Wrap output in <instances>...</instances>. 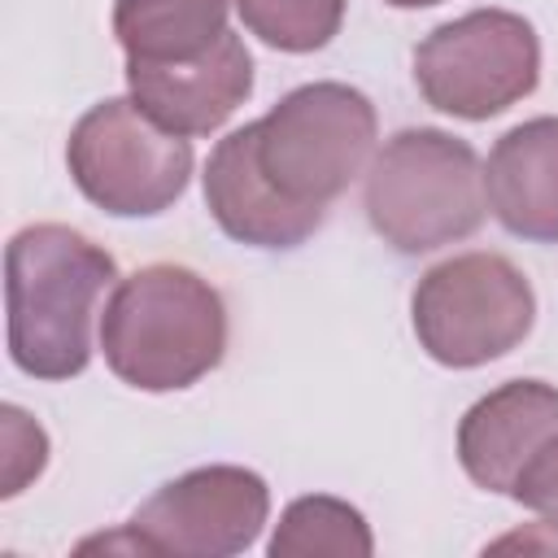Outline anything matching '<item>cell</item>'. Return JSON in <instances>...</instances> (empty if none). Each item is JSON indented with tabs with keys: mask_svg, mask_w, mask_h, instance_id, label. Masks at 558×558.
Returning a JSON list of instances; mask_svg holds the SVG:
<instances>
[{
	"mask_svg": "<svg viewBox=\"0 0 558 558\" xmlns=\"http://www.w3.org/2000/svg\"><path fill=\"white\" fill-rule=\"evenodd\" d=\"M118 279L113 257L65 222L22 227L4 248L9 357L35 379L83 375L92 357V314Z\"/></svg>",
	"mask_w": 558,
	"mask_h": 558,
	"instance_id": "6da1fadb",
	"label": "cell"
},
{
	"mask_svg": "<svg viewBox=\"0 0 558 558\" xmlns=\"http://www.w3.org/2000/svg\"><path fill=\"white\" fill-rule=\"evenodd\" d=\"M100 349L122 384L179 392L222 362L227 305L196 270L153 262L113 288L100 314Z\"/></svg>",
	"mask_w": 558,
	"mask_h": 558,
	"instance_id": "7a4b0ae2",
	"label": "cell"
},
{
	"mask_svg": "<svg viewBox=\"0 0 558 558\" xmlns=\"http://www.w3.org/2000/svg\"><path fill=\"white\" fill-rule=\"evenodd\" d=\"M366 218L397 253H432L480 231L488 192L466 140L436 126H405L366 166Z\"/></svg>",
	"mask_w": 558,
	"mask_h": 558,
	"instance_id": "3957f363",
	"label": "cell"
},
{
	"mask_svg": "<svg viewBox=\"0 0 558 558\" xmlns=\"http://www.w3.org/2000/svg\"><path fill=\"white\" fill-rule=\"evenodd\" d=\"M375 126V105L357 87L305 83L257 118V161L292 205L327 214L366 170Z\"/></svg>",
	"mask_w": 558,
	"mask_h": 558,
	"instance_id": "277c9868",
	"label": "cell"
},
{
	"mask_svg": "<svg viewBox=\"0 0 558 558\" xmlns=\"http://www.w3.org/2000/svg\"><path fill=\"white\" fill-rule=\"evenodd\" d=\"M536 318L527 275L501 253H458L432 266L410 296V323L432 362L471 371L506 357Z\"/></svg>",
	"mask_w": 558,
	"mask_h": 558,
	"instance_id": "5b68a950",
	"label": "cell"
},
{
	"mask_svg": "<svg viewBox=\"0 0 558 558\" xmlns=\"http://www.w3.org/2000/svg\"><path fill=\"white\" fill-rule=\"evenodd\" d=\"M65 166L78 192L105 214L148 218L187 192L192 144L157 126L131 96H109L74 122Z\"/></svg>",
	"mask_w": 558,
	"mask_h": 558,
	"instance_id": "8992f818",
	"label": "cell"
},
{
	"mask_svg": "<svg viewBox=\"0 0 558 558\" xmlns=\"http://www.w3.org/2000/svg\"><path fill=\"white\" fill-rule=\"evenodd\" d=\"M541 78V39L510 9H475L436 26L414 48L423 100L449 118L488 122L523 100Z\"/></svg>",
	"mask_w": 558,
	"mask_h": 558,
	"instance_id": "52a82bcc",
	"label": "cell"
},
{
	"mask_svg": "<svg viewBox=\"0 0 558 558\" xmlns=\"http://www.w3.org/2000/svg\"><path fill=\"white\" fill-rule=\"evenodd\" d=\"M270 514V488L244 466H196L161 484L135 514L131 527L153 554L174 558H227L257 541Z\"/></svg>",
	"mask_w": 558,
	"mask_h": 558,
	"instance_id": "ba28073f",
	"label": "cell"
},
{
	"mask_svg": "<svg viewBox=\"0 0 558 558\" xmlns=\"http://www.w3.org/2000/svg\"><path fill=\"white\" fill-rule=\"evenodd\" d=\"M131 100L174 135L218 131L253 92V57L240 35H222L192 61H126Z\"/></svg>",
	"mask_w": 558,
	"mask_h": 558,
	"instance_id": "9c48e42d",
	"label": "cell"
},
{
	"mask_svg": "<svg viewBox=\"0 0 558 558\" xmlns=\"http://www.w3.org/2000/svg\"><path fill=\"white\" fill-rule=\"evenodd\" d=\"M558 436V388L545 379H510L480 397L458 423V462L471 484L514 493L523 466Z\"/></svg>",
	"mask_w": 558,
	"mask_h": 558,
	"instance_id": "30bf717a",
	"label": "cell"
},
{
	"mask_svg": "<svg viewBox=\"0 0 558 558\" xmlns=\"http://www.w3.org/2000/svg\"><path fill=\"white\" fill-rule=\"evenodd\" d=\"M205 205L214 222L253 248H296L323 227V209L292 205L257 161V122L218 140L205 161Z\"/></svg>",
	"mask_w": 558,
	"mask_h": 558,
	"instance_id": "8fae6325",
	"label": "cell"
},
{
	"mask_svg": "<svg viewBox=\"0 0 558 558\" xmlns=\"http://www.w3.org/2000/svg\"><path fill=\"white\" fill-rule=\"evenodd\" d=\"M484 192L510 235L558 240V118L510 126L488 153Z\"/></svg>",
	"mask_w": 558,
	"mask_h": 558,
	"instance_id": "7c38bea8",
	"label": "cell"
},
{
	"mask_svg": "<svg viewBox=\"0 0 558 558\" xmlns=\"http://www.w3.org/2000/svg\"><path fill=\"white\" fill-rule=\"evenodd\" d=\"M231 0H118L113 35L126 61H192L227 35Z\"/></svg>",
	"mask_w": 558,
	"mask_h": 558,
	"instance_id": "4fadbf2b",
	"label": "cell"
},
{
	"mask_svg": "<svg viewBox=\"0 0 558 558\" xmlns=\"http://www.w3.org/2000/svg\"><path fill=\"white\" fill-rule=\"evenodd\" d=\"M375 541L371 527L362 519L357 506L340 501V497H296L283 514L279 527L270 536V554L275 558H314V554H331V558H371Z\"/></svg>",
	"mask_w": 558,
	"mask_h": 558,
	"instance_id": "5bb4252c",
	"label": "cell"
},
{
	"mask_svg": "<svg viewBox=\"0 0 558 558\" xmlns=\"http://www.w3.org/2000/svg\"><path fill=\"white\" fill-rule=\"evenodd\" d=\"M349 0H235L244 26L279 52L327 48L344 22Z\"/></svg>",
	"mask_w": 558,
	"mask_h": 558,
	"instance_id": "9a60e30c",
	"label": "cell"
},
{
	"mask_svg": "<svg viewBox=\"0 0 558 558\" xmlns=\"http://www.w3.org/2000/svg\"><path fill=\"white\" fill-rule=\"evenodd\" d=\"M4 497H17L26 488V480H35L48 462V436L44 427L22 414L17 405H4Z\"/></svg>",
	"mask_w": 558,
	"mask_h": 558,
	"instance_id": "2e32d148",
	"label": "cell"
},
{
	"mask_svg": "<svg viewBox=\"0 0 558 558\" xmlns=\"http://www.w3.org/2000/svg\"><path fill=\"white\" fill-rule=\"evenodd\" d=\"M514 501H523L527 510H536L545 523L558 527V436L523 466V475L514 480Z\"/></svg>",
	"mask_w": 558,
	"mask_h": 558,
	"instance_id": "e0dca14e",
	"label": "cell"
},
{
	"mask_svg": "<svg viewBox=\"0 0 558 558\" xmlns=\"http://www.w3.org/2000/svg\"><path fill=\"white\" fill-rule=\"evenodd\" d=\"M392 9H427V4H440V0H384Z\"/></svg>",
	"mask_w": 558,
	"mask_h": 558,
	"instance_id": "ac0fdd59",
	"label": "cell"
}]
</instances>
